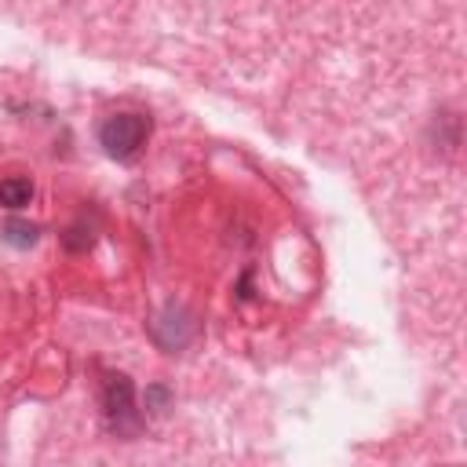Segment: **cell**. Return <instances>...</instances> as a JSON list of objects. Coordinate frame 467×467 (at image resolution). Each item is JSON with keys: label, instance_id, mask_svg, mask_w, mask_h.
<instances>
[{"label": "cell", "instance_id": "6da1fadb", "mask_svg": "<svg viewBox=\"0 0 467 467\" xmlns=\"http://www.w3.org/2000/svg\"><path fill=\"white\" fill-rule=\"evenodd\" d=\"M146 131H150L146 117H139V114H114L110 121H103V128H99V143L107 146L110 157L131 161L139 154V146L146 143Z\"/></svg>", "mask_w": 467, "mask_h": 467}, {"label": "cell", "instance_id": "7a4b0ae2", "mask_svg": "<svg viewBox=\"0 0 467 467\" xmlns=\"http://www.w3.org/2000/svg\"><path fill=\"white\" fill-rule=\"evenodd\" d=\"M107 413H110V420H114L117 431H136V427H139L128 376H110V380H107Z\"/></svg>", "mask_w": 467, "mask_h": 467}, {"label": "cell", "instance_id": "3957f363", "mask_svg": "<svg viewBox=\"0 0 467 467\" xmlns=\"http://www.w3.org/2000/svg\"><path fill=\"white\" fill-rule=\"evenodd\" d=\"M154 336L164 351H179L190 344L194 336V318L183 311V307H169L157 321H154Z\"/></svg>", "mask_w": 467, "mask_h": 467}, {"label": "cell", "instance_id": "277c9868", "mask_svg": "<svg viewBox=\"0 0 467 467\" xmlns=\"http://www.w3.org/2000/svg\"><path fill=\"white\" fill-rule=\"evenodd\" d=\"M33 202V183L29 179H4L0 183V205L4 209H26Z\"/></svg>", "mask_w": 467, "mask_h": 467}, {"label": "cell", "instance_id": "5b68a950", "mask_svg": "<svg viewBox=\"0 0 467 467\" xmlns=\"http://www.w3.org/2000/svg\"><path fill=\"white\" fill-rule=\"evenodd\" d=\"M12 241L15 245H33L37 241V230L26 226V223H12Z\"/></svg>", "mask_w": 467, "mask_h": 467}]
</instances>
